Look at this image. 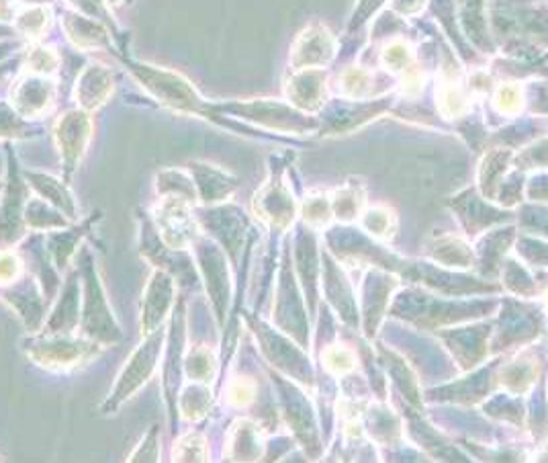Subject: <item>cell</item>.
<instances>
[{"mask_svg":"<svg viewBox=\"0 0 548 463\" xmlns=\"http://www.w3.org/2000/svg\"><path fill=\"white\" fill-rule=\"evenodd\" d=\"M465 97L458 93V88H454L452 84L448 86H444L442 90H440V109L446 113V115H460L463 111H465Z\"/></svg>","mask_w":548,"mask_h":463,"instance_id":"9c48e42d","label":"cell"},{"mask_svg":"<svg viewBox=\"0 0 548 463\" xmlns=\"http://www.w3.org/2000/svg\"><path fill=\"white\" fill-rule=\"evenodd\" d=\"M156 215H158V224L164 232V240L174 248L186 246V242L193 238V230H191V217L184 206L180 201L166 203Z\"/></svg>","mask_w":548,"mask_h":463,"instance_id":"277c9868","label":"cell"},{"mask_svg":"<svg viewBox=\"0 0 548 463\" xmlns=\"http://www.w3.org/2000/svg\"><path fill=\"white\" fill-rule=\"evenodd\" d=\"M97 355V347L70 338H48L31 349V357L50 369H70Z\"/></svg>","mask_w":548,"mask_h":463,"instance_id":"6da1fadb","label":"cell"},{"mask_svg":"<svg viewBox=\"0 0 548 463\" xmlns=\"http://www.w3.org/2000/svg\"><path fill=\"white\" fill-rule=\"evenodd\" d=\"M364 82H367V78H364L362 70H350L344 76V88L348 90L350 95H356V93H360V86Z\"/></svg>","mask_w":548,"mask_h":463,"instance_id":"4fadbf2b","label":"cell"},{"mask_svg":"<svg viewBox=\"0 0 548 463\" xmlns=\"http://www.w3.org/2000/svg\"><path fill=\"white\" fill-rule=\"evenodd\" d=\"M495 105L501 113H518L522 109V90L518 84H503L495 95Z\"/></svg>","mask_w":548,"mask_h":463,"instance_id":"52a82bcc","label":"cell"},{"mask_svg":"<svg viewBox=\"0 0 548 463\" xmlns=\"http://www.w3.org/2000/svg\"><path fill=\"white\" fill-rule=\"evenodd\" d=\"M407 58H409V52L403 43H393L385 52V60L391 68H403L407 64Z\"/></svg>","mask_w":548,"mask_h":463,"instance_id":"7c38bea8","label":"cell"},{"mask_svg":"<svg viewBox=\"0 0 548 463\" xmlns=\"http://www.w3.org/2000/svg\"><path fill=\"white\" fill-rule=\"evenodd\" d=\"M325 367L334 373H346L354 367V357L342 347H331L325 351Z\"/></svg>","mask_w":548,"mask_h":463,"instance_id":"ba28073f","label":"cell"},{"mask_svg":"<svg viewBox=\"0 0 548 463\" xmlns=\"http://www.w3.org/2000/svg\"><path fill=\"white\" fill-rule=\"evenodd\" d=\"M227 400L231 406H248L249 402L254 400V384L248 380H235L229 391H227Z\"/></svg>","mask_w":548,"mask_h":463,"instance_id":"30bf717a","label":"cell"},{"mask_svg":"<svg viewBox=\"0 0 548 463\" xmlns=\"http://www.w3.org/2000/svg\"><path fill=\"white\" fill-rule=\"evenodd\" d=\"M176 462H205V441L199 435H186L174 449Z\"/></svg>","mask_w":548,"mask_h":463,"instance_id":"5b68a950","label":"cell"},{"mask_svg":"<svg viewBox=\"0 0 548 463\" xmlns=\"http://www.w3.org/2000/svg\"><path fill=\"white\" fill-rule=\"evenodd\" d=\"M172 304V283L168 281V277H164L162 273H156L148 287V295H146V308H144V320H142V330H146V335H151L160 322L166 316V309Z\"/></svg>","mask_w":548,"mask_h":463,"instance_id":"3957f363","label":"cell"},{"mask_svg":"<svg viewBox=\"0 0 548 463\" xmlns=\"http://www.w3.org/2000/svg\"><path fill=\"white\" fill-rule=\"evenodd\" d=\"M213 367H215V361L211 357L209 351L205 349H197L189 361H186V369H189V375L197 382H207L211 380L209 375L213 373Z\"/></svg>","mask_w":548,"mask_h":463,"instance_id":"8992f818","label":"cell"},{"mask_svg":"<svg viewBox=\"0 0 548 463\" xmlns=\"http://www.w3.org/2000/svg\"><path fill=\"white\" fill-rule=\"evenodd\" d=\"M158 349H160V336H153V338H150L148 344H144V347H139L135 351V355L131 357L129 365L125 367V371L121 373V380H119V384L115 387V394L109 400L111 406L121 404L125 398H129L137 387L150 377V373L156 367V359H158Z\"/></svg>","mask_w":548,"mask_h":463,"instance_id":"7a4b0ae2","label":"cell"},{"mask_svg":"<svg viewBox=\"0 0 548 463\" xmlns=\"http://www.w3.org/2000/svg\"><path fill=\"white\" fill-rule=\"evenodd\" d=\"M547 304H548V293H547Z\"/></svg>","mask_w":548,"mask_h":463,"instance_id":"5bb4252c","label":"cell"},{"mask_svg":"<svg viewBox=\"0 0 548 463\" xmlns=\"http://www.w3.org/2000/svg\"><path fill=\"white\" fill-rule=\"evenodd\" d=\"M19 271H21L19 258L11 253H0V283H8L17 279Z\"/></svg>","mask_w":548,"mask_h":463,"instance_id":"8fae6325","label":"cell"}]
</instances>
